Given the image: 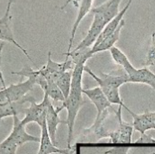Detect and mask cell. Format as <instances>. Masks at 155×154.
Masks as SVG:
<instances>
[{
    "instance_id": "6da1fadb",
    "label": "cell",
    "mask_w": 155,
    "mask_h": 154,
    "mask_svg": "<svg viewBox=\"0 0 155 154\" xmlns=\"http://www.w3.org/2000/svg\"><path fill=\"white\" fill-rule=\"evenodd\" d=\"M87 61L86 58L79 57L74 63V66L72 71L70 90L67 97L62 103L64 109L65 108L67 112V118L65 121L68 128V148L71 147V142L73 138L75 120L79 109L84 103L82 97L84 89L82 88V77L85 64Z\"/></svg>"
},
{
    "instance_id": "7a4b0ae2",
    "label": "cell",
    "mask_w": 155,
    "mask_h": 154,
    "mask_svg": "<svg viewBox=\"0 0 155 154\" xmlns=\"http://www.w3.org/2000/svg\"><path fill=\"white\" fill-rule=\"evenodd\" d=\"M35 84L34 77L28 76L27 79L22 82L2 87L0 89V106L22 100L33 89Z\"/></svg>"
},
{
    "instance_id": "3957f363",
    "label": "cell",
    "mask_w": 155,
    "mask_h": 154,
    "mask_svg": "<svg viewBox=\"0 0 155 154\" xmlns=\"http://www.w3.org/2000/svg\"><path fill=\"white\" fill-rule=\"evenodd\" d=\"M51 99L45 94H44L42 101L41 103H36L35 99L28 96V102L30 103V106L24 108V117L22 120H20V123L23 126H26L30 123H36L41 127L45 124V116L47 111L48 102Z\"/></svg>"
},
{
    "instance_id": "277c9868",
    "label": "cell",
    "mask_w": 155,
    "mask_h": 154,
    "mask_svg": "<svg viewBox=\"0 0 155 154\" xmlns=\"http://www.w3.org/2000/svg\"><path fill=\"white\" fill-rule=\"evenodd\" d=\"M74 66V65L70 58L65 59V60L61 63L53 61L51 57V52L49 51L46 64L41 69H36V71L39 75L47 80L56 83L65 72L73 70Z\"/></svg>"
},
{
    "instance_id": "5b68a950",
    "label": "cell",
    "mask_w": 155,
    "mask_h": 154,
    "mask_svg": "<svg viewBox=\"0 0 155 154\" xmlns=\"http://www.w3.org/2000/svg\"><path fill=\"white\" fill-rule=\"evenodd\" d=\"M93 13V19L86 36L76 47L73 50H71L72 51H77L91 48L107 25V21L101 13L98 12H94Z\"/></svg>"
},
{
    "instance_id": "8992f818",
    "label": "cell",
    "mask_w": 155,
    "mask_h": 154,
    "mask_svg": "<svg viewBox=\"0 0 155 154\" xmlns=\"http://www.w3.org/2000/svg\"><path fill=\"white\" fill-rule=\"evenodd\" d=\"M41 137L39 146L36 154H73L75 148L71 146L70 148L59 149L52 142L48 132L46 123L41 127Z\"/></svg>"
},
{
    "instance_id": "52a82bcc",
    "label": "cell",
    "mask_w": 155,
    "mask_h": 154,
    "mask_svg": "<svg viewBox=\"0 0 155 154\" xmlns=\"http://www.w3.org/2000/svg\"><path fill=\"white\" fill-rule=\"evenodd\" d=\"M84 71L94 79L100 88L113 87L119 88L124 84L128 83V77L125 72L122 75L101 73L100 76H97L87 66L84 67Z\"/></svg>"
},
{
    "instance_id": "ba28073f",
    "label": "cell",
    "mask_w": 155,
    "mask_h": 154,
    "mask_svg": "<svg viewBox=\"0 0 155 154\" xmlns=\"http://www.w3.org/2000/svg\"><path fill=\"white\" fill-rule=\"evenodd\" d=\"M64 107L62 104L61 106L54 107L51 100L48 102L47 111L45 116V123L50 138L55 145L56 144V132L58 127L60 124H65V121L61 120L59 116V112Z\"/></svg>"
},
{
    "instance_id": "9c48e42d",
    "label": "cell",
    "mask_w": 155,
    "mask_h": 154,
    "mask_svg": "<svg viewBox=\"0 0 155 154\" xmlns=\"http://www.w3.org/2000/svg\"><path fill=\"white\" fill-rule=\"evenodd\" d=\"M132 116L133 128L140 133H145L151 129H155V111L145 110L142 114H136L127 106L125 108Z\"/></svg>"
},
{
    "instance_id": "30bf717a",
    "label": "cell",
    "mask_w": 155,
    "mask_h": 154,
    "mask_svg": "<svg viewBox=\"0 0 155 154\" xmlns=\"http://www.w3.org/2000/svg\"><path fill=\"white\" fill-rule=\"evenodd\" d=\"M13 118V127L8 136L18 146L28 142H36L39 143L40 138L29 134L25 130V126L20 123L18 115H15Z\"/></svg>"
},
{
    "instance_id": "8fae6325",
    "label": "cell",
    "mask_w": 155,
    "mask_h": 154,
    "mask_svg": "<svg viewBox=\"0 0 155 154\" xmlns=\"http://www.w3.org/2000/svg\"><path fill=\"white\" fill-rule=\"evenodd\" d=\"M83 94H85L94 105L97 111L96 116L100 115L107 109L113 107L112 104L108 101L99 86L92 88L84 89Z\"/></svg>"
},
{
    "instance_id": "7c38bea8",
    "label": "cell",
    "mask_w": 155,
    "mask_h": 154,
    "mask_svg": "<svg viewBox=\"0 0 155 154\" xmlns=\"http://www.w3.org/2000/svg\"><path fill=\"white\" fill-rule=\"evenodd\" d=\"M126 74L128 83L145 84L155 91V74L147 67L137 69L133 66Z\"/></svg>"
},
{
    "instance_id": "4fadbf2b",
    "label": "cell",
    "mask_w": 155,
    "mask_h": 154,
    "mask_svg": "<svg viewBox=\"0 0 155 154\" xmlns=\"http://www.w3.org/2000/svg\"><path fill=\"white\" fill-rule=\"evenodd\" d=\"M11 16L8 14L4 13V16L0 18V40L8 42L16 47L19 48L25 56L29 59L30 62L34 63L32 59L29 56L27 50L24 49L15 39L13 31L10 26V21ZM35 64V63H34Z\"/></svg>"
},
{
    "instance_id": "5bb4252c",
    "label": "cell",
    "mask_w": 155,
    "mask_h": 154,
    "mask_svg": "<svg viewBox=\"0 0 155 154\" xmlns=\"http://www.w3.org/2000/svg\"><path fill=\"white\" fill-rule=\"evenodd\" d=\"M125 25V20L123 19L118 28L111 34L105 37L99 41H96L94 45L91 47L90 53L93 56L94 54L106 50H110L115 43L119 40L122 28Z\"/></svg>"
},
{
    "instance_id": "9a60e30c",
    "label": "cell",
    "mask_w": 155,
    "mask_h": 154,
    "mask_svg": "<svg viewBox=\"0 0 155 154\" xmlns=\"http://www.w3.org/2000/svg\"><path fill=\"white\" fill-rule=\"evenodd\" d=\"M93 0H81L80 6L79 7V10L78 12L77 17L74 22L72 28L70 33V36L68 40V45L67 51L66 53H70L71 51L72 45L73 43V40L75 37L76 31L78 27L82 21V20L85 18V16L91 10L92 4Z\"/></svg>"
},
{
    "instance_id": "2e32d148",
    "label": "cell",
    "mask_w": 155,
    "mask_h": 154,
    "mask_svg": "<svg viewBox=\"0 0 155 154\" xmlns=\"http://www.w3.org/2000/svg\"><path fill=\"white\" fill-rule=\"evenodd\" d=\"M36 84L41 88L44 94H47L50 99L62 103L64 101L65 97L62 92L54 82L47 80L43 77L39 76L36 79Z\"/></svg>"
},
{
    "instance_id": "e0dca14e",
    "label": "cell",
    "mask_w": 155,
    "mask_h": 154,
    "mask_svg": "<svg viewBox=\"0 0 155 154\" xmlns=\"http://www.w3.org/2000/svg\"><path fill=\"white\" fill-rule=\"evenodd\" d=\"M133 129L132 124L124 121L109 139V142L114 144L131 143Z\"/></svg>"
},
{
    "instance_id": "ac0fdd59",
    "label": "cell",
    "mask_w": 155,
    "mask_h": 154,
    "mask_svg": "<svg viewBox=\"0 0 155 154\" xmlns=\"http://www.w3.org/2000/svg\"><path fill=\"white\" fill-rule=\"evenodd\" d=\"M122 0H108L100 5L91 9V11L101 13L108 23L120 11L119 5Z\"/></svg>"
},
{
    "instance_id": "d6986e66",
    "label": "cell",
    "mask_w": 155,
    "mask_h": 154,
    "mask_svg": "<svg viewBox=\"0 0 155 154\" xmlns=\"http://www.w3.org/2000/svg\"><path fill=\"white\" fill-rule=\"evenodd\" d=\"M133 1V0H128L127 4L122 9V10H120L119 12V13L107 24V25L105 26L104 30L102 31V32L96 40V41H99L102 39L104 38L105 37L112 34L118 28V27L119 26V25L120 24L121 22L123 20V16L130 8Z\"/></svg>"
},
{
    "instance_id": "ffe728a7",
    "label": "cell",
    "mask_w": 155,
    "mask_h": 154,
    "mask_svg": "<svg viewBox=\"0 0 155 154\" xmlns=\"http://www.w3.org/2000/svg\"><path fill=\"white\" fill-rule=\"evenodd\" d=\"M28 96H25L18 101L0 106V122L5 117H13L15 115H18L20 112H24V108L22 105L25 102L28 101Z\"/></svg>"
},
{
    "instance_id": "44dd1931",
    "label": "cell",
    "mask_w": 155,
    "mask_h": 154,
    "mask_svg": "<svg viewBox=\"0 0 155 154\" xmlns=\"http://www.w3.org/2000/svg\"><path fill=\"white\" fill-rule=\"evenodd\" d=\"M72 71L73 70H70L65 72L55 83L62 92L65 99L67 97L70 90Z\"/></svg>"
},
{
    "instance_id": "7402d4cb",
    "label": "cell",
    "mask_w": 155,
    "mask_h": 154,
    "mask_svg": "<svg viewBox=\"0 0 155 154\" xmlns=\"http://www.w3.org/2000/svg\"><path fill=\"white\" fill-rule=\"evenodd\" d=\"M18 147L8 136L0 143V154H16Z\"/></svg>"
},
{
    "instance_id": "603a6c76",
    "label": "cell",
    "mask_w": 155,
    "mask_h": 154,
    "mask_svg": "<svg viewBox=\"0 0 155 154\" xmlns=\"http://www.w3.org/2000/svg\"><path fill=\"white\" fill-rule=\"evenodd\" d=\"M155 62V31L151 35V42L150 49L147 54L143 65L147 67L153 65Z\"/></svg>"
},
{
    "instance_id": "cb8c5ba5",
    "label": "cell",
    "mask_w": 155,
    "mask_h": 154,
    "mask_svg": "<svg viewBox=\"0 0 155 154\" xmlns=\"http://www.w3.org/2000/svg\"><path fill=\"white\" fill-rule=\"evenodd\" d=\"M138 144H155V138L146 133H140V136L134 141Z\"/></svg>"
},
{
    "instance_id": "d4e9b609",
    "label": "cell",
    "mask_w": 155,
    "mask_h": 154,
    "mask_svg": "<svg viewBox=\"0 0 155 154\" xmlns=\"http://www.w3.org/2000/svg\"><path fill=\"white\" fill-rule=\"evenodd\" d=\"M130 149V147H115L108 149L105 152L106 154H128Z\"/></svg>"
},
{
    "instance_id": "484cf974",
    "label": "cell",
    "mask_w": 155,
    "mask_h": 154,
    "mask_svg": "<svg viewBox=\"0 0 155 154\" xmlns=\"http://www.w3.org/2000/svg\"><path fill=\"white\" fill-rule=\"evenodd\" d=\"M16 1V0H8V2H7V8H6V10H5V14H10V9H11V7H12V4L13 3H15Z\"/></svg>"
},
{
    "instance_id": "4316f807",
    "label": "cell",
    "mask_w": 155,
    "mask_h": 154,
    "mask_svg": "<svg viewBox=\"0 0 155 154\" xmlns=\"http://www.w3.org/2000/svg\"><path fill=\"white\" fill-rule=\"evenodd\" d=\"M70 1H71V0H68V1L66 2V4H65L62 6V8H64V7H65V6H66V5H67L69 2H70Z\"/></svg>"
},
{
    "instance_id": "83f0119b",
    "label": "cell",
    "mask_w": 155,
    "mask_h": 154,
    "mask_svg": "<svg viewBox=\"0 0 155 154\" xmlns=\"http://www.w3.org/2000/svg\"><path fill=\"white\" fill-rule=\"evenodd\" d=\"M152 154H155V152H153Z\"/></svg>"
}]
</instances>
